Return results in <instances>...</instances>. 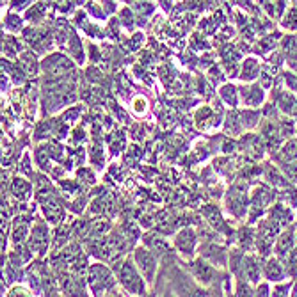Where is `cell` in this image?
Instances as JSON below:
<instances>
[{
	"label": "cell",
	"mask_w": 297,
	"mask_h": 297,
	"mask_svg": "<svg viewBox=\"0 0 297 297\" xmlns=\"http://www.w3.org/2000/svg\"><path fill=\"white\" fill-rule=\"evenodd\" d=\"M47 6L43 4V2H41V4H36L34 8H31V11H29V15H27V18L29 20H39V18H43L45 16V13H47Z\"/></svg>",
	"instance_id": "obj_10"
},
{
	"label": "cell",
	"mask_w": 297,
	"mask_h": 297,
	"mask_svg": "<svg viewBox=\"0 0 297 297\" xmlns=\"http://www.w3.org/2000/svg\"><path fill=\"white\" fill-rule=\"evenodd\" d=\"M68 240V230L66 228H61V230L55 231V244H64Z\"/></svg>",
	"instance_id": "obj_15"
},
{
	"label": "cell",
	"mask_w": 297,
	"mask_h": 297,
	"mask_svg": "<svg viewBox=\"0 0 297 297\" xmlns=\"http://www.w3.org/2000/svg\"><path fill=\"white\" fill-rule=\"evenodd\" d=\"M6 29H9V31H20L22 29V18L16 15H9L6 18Z\"/></svg>",
	"instance_id": "obj_11"
},
{
	"label": "cell",
	"mask_w": 297,
	"mask_h": 297,
	"mask_svg": "<svg viewBox=\"0 0 297 297\" xmlns=\"http://www.w3.org/2000/svg\"><path fill=\"white\" fill-rule=\"evenodd\" d=\"M119 22H121L125 27H130V29L133 27V15L128 8H125L121 13H119Z\"/></svg>",
	"instance_id": "obj_12"
},
{
	"label": "cell",
	"mask_w": 297,
	"mask_h": 297,
	"mask_svg": "<svg viewBox=\"0 0 297 297\" xmlns=\"http://www.w3.org/2000/svg\"><path fill=\"white\" fill-rule=\"evenodd\" d=\"M285 27L288 29H297V9H290L288 15H286L285 18Z\"/></svg>",
	"instance_id": "obj_13"
},
{
	"label": "cell",
	"mask_w": 297,
	"mask_h": 297,
	"mask_svg": "<svg viewBox=\"0 0 297 297\" xmlns=\"http://www.w3.org/2000/svg\"><path fill=\"white\" fill-rule=\"evenodd\" d=\"M70 50H71V54H73V55H77L78 63H82V59H84L82 47H80V39H78L77 34H71L70 36Z\"/></svg>",
	"instance_id": "obj_8"
},
{
	"label": "cell",
	"mask_w": 297,
	"mask_h": 297,
	"mask_svg": "<svg viewBox=\"0 0 297 297\" xmlns=\"http://www.w3.org/2000/svg\"><path fill=\"white\" fill-rule=\"evenodd\" d=\"M137 11L141 13V15H152V11H153V4H150V2H144V0H142V2H139V4H137Z\"/></svg>",
	"instance_id": "obj_14"
},
{
	"label": "cell",
	"mask_w": 297,
	"mask_h": 297,
	"mask_svg": "<svg viewBox=\"0 0 297 297\" xmlns=\"http://www.w3.org/2000/svg\"><path fill=\"white\" fill-rule=\"evenodd\" d=\"M119 278H121L123 285H125L132 293H142L144 292L142 279L139 278V274H137V270L133 269V265L130 262H126L125 265L119 269Z\"/></svg>",
	"instance_id": "obj_1"
},
{
	"label": "cell",
	"mask_w": 297,
	"mask_h": 297,
	"mask_svg": "<svg viewBox=\"0 0 297 297\" xmlns=\"http://www.w3.org/2000/svg\"><path fill=\"white\" fill-rule=\"evenodd\" d=\"M25 233H27V228H25V226L16 228V230L13 231V240H15V242H22V240H24V237H25Z\"/></svg>",
	"instance_id": "obj_18"
},
{
	"label": "cell",
	"mask_w": 297,
	"mask_h": 297,
	"mask_svg": "<svg viewBox=\"0 0 297 297\" xmlns=\"http://www.w3.org/2000/svg\"><path fill=\"white\" fill-rule=\"evenodd\" d=\"M135 262L139 263V267H141V270L146 274V278H148V281H152L153 278V272H155V258H153V254L150 253V251L146 249H137L135 253Z\"/></svg>",
	"instance_id": "obj_4"
},
{
	"label": "cell",
	"mask_w": 297,
	"mask_h": 297,
	"mask_svg": "<svg viewBox=\"0 0 297 297\" xmlns=\"http://www.w3.org/2000/svg\"><path fill=\"white\" fill-rule=\"evenodd\" d=\"M43 70H45V73H48V75H59V73H64V71L71 70V63L66 57H63V55L54 54L43 61Z\"/></svg>",
	"instance_id": "obj_3"
},
{
	"label": "cell",
	"mask_w": 297,
	"mask_h": 297,
	"mask_svg": "<svg viewBox=\"0 0 297 297\" xmlns=\"http://www.w3.org/2000/svg\"><path fill=\"white\" fill-rule=\"evenodd\" d=\"M91 279H89V283H91V286H93V290L94 292H100V288H109V286H112L114 285V281H112V278H110V272L105 269V267H102V265H94L93 269H91Z\"/></svg>",
	"instance_id": "obj_2"
},
{
	"label": "cell",
	"mask_w": 297,
	"mask_h": 297,
	"mask_svg": "<svg viewBox=\"0 0 297 297\" xmlns=\"http://www.w3.org/2000/svg\"><path fill=\"white\" fill-rule=\"evenodd\" d=\"M4 52H6V55H9V57H13V55H16V52L20 50V45H18V41H16L15 38H11V36H6L4 38Z\"/></svg>",
	"instance_id": "obj_9"
},
{
	"label": "cell",
	"mask_w": 297,
	"mask_h": 297,
	"mask_svg": "<svg viewBox=\"0 0 297 297\" xmlns=\"http://www.w3.org/2000/svg\"><path fill=\"white\" fill-rule=\"evenodd\" d=\"M194 274L196 278L200 279L201 283H210L212 279H214V269H212L210 265H207V263L203 262H196L194 263Z\"/></svg>",
	"instance_id": "obj_6"
},
{
	"label": "cell",
	"mask_w": 297,
	"mask_h": 297,
	"mask_svg": "<svg viewBox=\"0 0 297 297\" xmlns=\"http://www.w3.org/2000/svg\"><path fill=\"white\" fill-rule=\"evenodd\" d=\"M31 2H34V0H13V2H11V9H15V11H22V9L27 8Z\"/></svg>",
	"instance_id": "obj_16"
},
{
	"label": "cell",
	"mask_w": 297,
	"mask_h": 297,
	"mask_svg": "<svg viewBox=\"0 0 297 297\" xmlns=\"http://www.w3.org/2000/svg\"><path fill=\"white\" fill-rule=\"evenodd\" d=\"M223 96H224V100H226L228 103H233V105H235V89H233V87H230V86L224 87Z\"/></svg>",
	"instance_id": "obj_17"
},
{
	"label": "cell",
	"mask_w": 297,
	"mask_h": 297,
	"mask_svg": "<svg viewBox=\"0 0 297 297\" xmlns=\"http://www.w3.org/2000/svg\"><path fill=\"white\" fill-rule=\"evenodd\" d=\"M194 233L191 230H184L178 233L176 237V246L178 249L182 251L184 254H191L192 253V247H194Z\"/></svg>",
	"instance_id": "obj_5"
},
{
	"label": "cell",
	"mask_w": 297,
	"mask_h": 297,
	"mask_svg": "<svg viewBox=\"0 0 297 297\" xmlns=\"http://www.w3.org/2000/svg\"><path fill=\"white\" fill-rule=\"evenodd\" d=\"M13 192H15V196L20 198V200H27L29 192H31V185L25 180H22V178H16V180L13 182Z\"/></svg>",
	"instance_id": "obj_7"
}]
</instances>
